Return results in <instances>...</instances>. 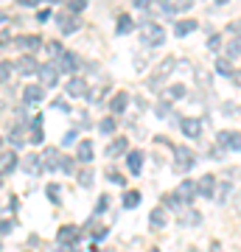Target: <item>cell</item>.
Returning a JSON list of instances; mask_svg holds the SVG:
<instances>
[{"mask_svg": "<svg viewBox=\"0 0 241 252\" xmlns=\"http://www.w3.org/2000/svg\"><path fill=\"white\" fill-rule=\"evenodd\" d=\"M126 146H129V140L126 137H115L112 143L107 146V157H118V154H126Z\"/></svg>", "mask_w": 241, "mask_h": 252, "instance_id": "484cf974", "label": "cell"}, {"mask_svg": "<svg viewBox=\"0 0 241 252\" xmlns=\"http://www.w3.org/2000/svg\"><path fill=\"white\" fill-rule=\"evenodd\" d=\"M76 160L81 162V165H90L93 162V143L90 140H81L79 149H76Z\"/></svg>", "mask_w": 241, "mask_h": 252, "instance_id": "7402d4cb", "label": "cell"}, {"mask_svg": "<svg viewBox=\"0 0 241 252\" xmlns=\"http://www.w3.org/2000/svg\"><path fill=\"white\" fill-rule=\"evenodd\" d=\"M73 143H76V129H70V132L62 137V146H73Z\"/></svg>", "mask_w": 241, "mask_h": 252, "instance_id": "7dc6e473", "label": "cell"}, {"mask_svg": "<svg viewBox=\"0 0 241 252\" xmlns=\"http://www.w3.org/2000/svg\"><path fill=\"white\" fill-rule=\"evenodd\" d=\"M129 31H135V20L129 17V14H121V17H118L115 34H129Z\"/></svg>", "mask_w": 241, "mask_h": 252, "instance_id": "83f0119b", "label": "cell"}, {"mask_svg": "<svg viewBox=\"0 0 241 252\" xmlns=\"http://www.w3.org/2000/svg\"><path fill=\"white\" fill-rule=\"evenodd\" d=\"M99 252H101V250H99ZM107 252H112V250H107Z\"/></svg>", "mask_w": 241, "mask_h": 252, "instance_id": "9f6ffc18", "label": "cell"}, {"mask_svg": "<svg viewBox=\"0 0 241 252\" xmlns=\"http://www.w3.org/2000/svg\"><path fill=\"white\" fill-rule=\"evenodd\" d=\"M93 180H96L93 168H90V165H84V168L79 171V185H81V188H90V185H93Z\"/></svg>", "mask_w": 241, "mask_h": 252, "instance_id": "4dcf8cb0", "label": "cell"}, {"mask_svg": "<svg viewBox=\"0 0 241 252\" xmlns=\"http://www.w3.org/2000/svg\"><path fill=\"white\" fill-rule=\"evenodd\" d=\"M23 171L26 174H31V177H39V174L45 171L42 168V160H39V154H28V157H23Z\"/></svg>", "mask_w": 241, "mask_h": 252, "instance_id": "e0dca14e", "label": "cell"}, {"mask_svg": "<svg viewBox=\"0 0 241 252\" xmlns=\"http://www.w3.org/2000/svg\"><path fill=\"white\" fill-rule=\"evenodd\" d=\"M26 140H28V143H42V140H45V129H42V115H36L34 118V121H31V135H28L26 137Z\"/></svg>", "mask_w": 241, "mask_h": 252, "instance_id": "d6986e66", "label": "cell"}, {"mask_svg": "<svg viewBox=\"0 0 241 252\" xmlns=\"http://www.w3.org/2000/svg\"><path fill=\"white\" fill-rule=\"evenodd\" d=\"M233 70H236V67H233V62L227 56H219V59H216V73H219V76H230L233 79Z\"/></svg>", "mask_w": 241, "mask_h": 252, "instance_id": "4316f807", "label": "cell"}, {"mask_svg": "<svg viewBox=\"0 0 241 252\" xmlns=\"http://www.w3.org/2000/svg\"><path fill=\"white\" fill-rule=\"evenodd\" d=\"M233 81H236V87H241V67L236 73H233Z\"/></svg>", "mask_w": 241, "mask_h": 252, "instance_id": "681fc988", "label": "cell"}, {"mask_svg": "<svg viewBox=\"0 0 241 252\" xmlns=\"http://www.w3.org/2000/svg\"><path fill=\"white\" fill-rule=\"evenodd\" d=\"M143 45H149V48H160L163 42H166V28L157 26V23H146L143 26Z\"/></svg>", "mask_w": 241, "mask_h": 252, "instance_id": "7a4b0ae2", "label": "cell"}, {"mask_svg": "<svg viewBox=\"0 0 241 252\" xmlns=\"http://www.w3.org/2000/svg\"><path fill=\"white\" fill-rule=\"evenodd\" d=\"M104 177H107L112 185H126V177L121 171H115V168H107V171H104Z\"/></svg>", "mask_w": 241, "mask_h": 252, "instance_id": "836d02e7", "label": "cell"}, {"mask_svg": "<svg viewBox=\"0 0 241 252\" xmlns=\"http://www.w3.org/2000/svg\"><path fill=\"white\" fill-rule=\"evenodd\" d=\"M188 95V87L185 84H169V87H166V101H179V98H185Z\"/></svg>", "mask_w": 241, "mask_h": 252, "instance_id": "d4e9b609", "label": "cell"}, {"mask_svg": "<svg viewBox=\"0 0 241 252\" xmlns=\"http://www.w3.org/2000/svg\"><path fill=\"white\" fill-rule=\"evenodd\" d=\"M149 252H160V250H157V247H152V250H149Z\"/></svg>", "mask_w": 241, "mask_h": 252, "instance_id": "f5cc1de1", "label": "cell"}, {"mask_svg": "<svg viewBox=\"0 0 241 252\" xmlns=\"http://www.w3.org/2000/svg\"><path fill=\"white\" fill-rule=\"evenodd\" d=\"M179 129H182L185 137L197 140V137L202 135V121H199V118H182V121H179Z\"/></svg>", "mask_w": 241, "mask_h": 252, "instance_id": "4fadbf2b", "label": "cell"}, {"mask_svg": "<svg viewBox=\"0 0 241 252\" xmlns=\"http://www.w3.org/2000/svg\"><path fill=\"white\" fill-rule=\"evenodd\" d=\"M42 101H45V87L28 84L26 90H23V104H26V107H39Z\"/></svg>", "mask_w": 241, "mask_h": 252, "instance_id": "ba28073f", "label": "cell"}, {"mask_svg": "<svg viewBox=\"0 0 241 252\" xmlns=\"http://www.w3.org/2000/svg\"><path fill=\"white\" fill-rule=\"evenodd\" d=\"M126 107H129V93H115V95H112V101H109L112 115H124Z\"/></svg>", "mask_w": 241, "mask_h": 252, "instance_id": "ac0fdd59", "label": "cell"}, {"mask_svg": "<svg viewBox=\"0 0 241 252\" xmlns=\"http://www.w3.org/2000/svg\"><path fill=\"white\" fill-rule=\"evenodd\" d=\"M191 252H199V250H191Z\"/></svg>", "mask_w": 241, "mask_h": 252, "instance_id": "11a10c76", "label": "cell"}, {"mask_svg": "<svg viewBox=\"0 0 241 252\" xmlns=\"http://www.w3.org/2000/svg\"><path fill=\"white\" fill-rule=\"evenodd\" d=\"M14 227H17V221H11V219H6V221L0 224V233H11Z\"/></svg>", "mask_w": 241, "mask_h": 252, "instance_id": "c3c4849f", "label": "cell"}, {"mask_svg": "<svg viewBox=\"0 0 241 252\" xmlns=\"http://www.w3.org/2000/svg\"><path fill=\"white\" fill-rule=\"evenodd\" d=\"M14 45L23 48V51L31 56L34 51H39V48H42V36H39V34H20V36H14Z\"/></svg>", "mask_w": 241, "mask_h": 252, "instance_id": "8992f818", "label": "cell"}, {"mask_svg": "<svg viewBox=\"0 0 241 252\" xmlns=\"http://www.w3.org/2000/svg\"><path fill=\"white\" fill-rule=\"evenodd\" d=\"M138 205H140V190H126L124 193V207L126 210H135Z\"/></svg>", "mask_w": 241, "mask_h": 252, "instance_id": "f1b7e54d", "label": "cell"}, {"mask_svg": "<svg viewBox=\"0 0 241 252\" xmlns=\"http://www.w3.org/2000/svg\"><path fill=\"white\" fill-rule=\"evenodd\" d=\"M230 140H233V132H227V129H224V132H219V135H216V143L222 146V149H230Z\"/></svg>", "mask_w": 241, "mask_h": 252, "instance_id": "ab89813d", "label": "cell"}, {"mask_svg": "<svg viewBox=\"0 0 241 252\" xmlns=\"http://www.w3.org/2000/svg\"><path fill=\"white\" fill-rule=\"evenodd\" d=\"M171 193H174V199H177L179 205H194V199L199 196V193H197V182H194V180L179 182L177 190H171Z\"/></svg>", "mask_w": 241, "mask_h": 252, "instance_id": "277c9868", "label": "cell"}, {"mask_svg": "<svg viewBox=\"0 0 241 252\" xmlns=\"http://www.w3.org/2000/svg\"><path fill=\"white\" fill-rule=\"evenodd\" d=\"M93 230H87L90 233V238L93 241H101V238H107V233H109V227H104V224H90Z\"/></svg>", "mask_w": 241, "mask_h": 252, "instance_id": "d6a6232c", "label": "cell"}, {"mask_svg": "<svg viewBox=\"0 0 241 252\" xmlns=\"http://www.w3.org/2000/svg\"><path fill=\"white\" fill-rule=\"evenodd\" d=\"M236 56H241V36H239V39H233L230 45H227V59L233 62Z\"/></svg>", "mask_w": 241, "mask_h": 252, "instance_id": "8d00e7d4", "label": "cell"}, {"mask_svg": "<svg viewBox=\"0 0 241 252\" xmlns=\"http://www.w3.org/2000/svg\"><path fill=\"white\" fill-rule=\"evenodd\" d=\"M36 76H39V87H54L56 81H59V70H56V64H54V62L39 64Z\"/></svg>", "mask_w": 241, "mask_h": 252, "instance_id": "5b68a950", "label": "cell"}, {"mask_svg": "<svg viewBox=\"0 0 241 252\" xmlns=\"http://www.w3.org/2000/svg\"><path fill=\"white\" fill-rule=\"evenodd\" d=\"M149 224L154 227V230H163V227H169V210L163 205L152 207V213H149Z\"/></svg>", "mask_w": 241, "mask_h": 252, "instance_id": "9a60e30c", "label": "cell"}, {"mask_svg": "<svg viewBox=\"0 0 241 252\" xmlns=\"http://www.w3.org/2000/svg\"><path fill=\"white\" fill-rule=\"evenodd\" d=\"M87 9V3H84V0H73V3H68V14H73V17H76V14H79V11H84Z\"/></svg>", "mask_w": 241, "mask_h": 252, "instance_id": "f35d334b", "label": "cell"}, {"mask_svg": "<svg viewBox=\"0 0 241 252\" xmlns=\"http://www.w3.org/2000/svg\"><path fill=\"white\" fill-rule=\"evenodd\" d=\"M20 165V157L17 152H3L0 154V177H6V174H11L14 168Z\"/></svg>", "mask_w": 241, "mask_h": 252, "instance_id": "2e32d148", "label": "cell"}, {"mask_svg": "<svg viewBox=\"0 0 241 252\" xmlns=\"http://www.w3.org/2000/svg\"><path fill=\"white\" fill-rule=\"evenodd\" d=\"M154 112H157V118H169V115H174V112H171V101H160V104L154 107Z\"/></svg>", "mask_w": 241, "mask_h": 252, "instance_id": "74e56055", "label": "cell"}, {"mask_svg": "<svg viewBox=\"0 0 241 252\" xmlns=\"http://www.w3.org/2000/svg\"><path fill=\"white\" fill-rule=\"evenodd\" d=\"M0 152H3V135H0Z\"/></svg>", "mask_w": 241, "mask_h": 252, "instance_id": "816d5d0a", "label": "cell"}, {"mask_svg": "<svg viewBox=\"0 0 241 252\" xmlns=\"http://www.w3.org/2000/svg\"><path fill=\"white\" fill-rule=\"evenodd\" d=\"M11 79V64L9 62H0V84H6Z\"/></svg>", "mask_w": 241, "mask_h": 252, "instance_id": "60d3db41", "label": "cell"}, {"mask_svg": "<svg viewBox=\"0 0 241 252\" xmlns=\"http://www.w3.org/2000/svg\"><path fill=\"white\" fill-rule=\"evenodd\" d=\"M191 6H194V3H188V0H182V3H160V11H163V14H171V17H174V14H182V11H188Z\"/></svg>", "mask_w": 241, "mask_h": 252, "instance_id": "cb8c5ba5", "label": "cell"}, {"mask_svg": "<svg viewBox=\"0 0 241 252\" xmlns=\"http://www.w3.org/2000/svg\"><path fill=\"white\" fill-rule=\"evenodd\" d=\"M51 107H54L56 112H70V107H68V101H62V98H56L54 104H51Z\"/></svg>", "mask_w": 241, "mask_h": 252, "instance_id": "f6af8a7d", "label": "cell"}, {"mask_svg": "<svg viewBox=\"0 0 241 252\" xmlns=\"http://www.w3.org/2000/svg\"><path fill=\"white\" fill-rule=\"evenodd\" d=\"M14 70L20 73V76H34L36 70H39V62H36V56H28V54H23L17 59V62L11 64Z\"/></svg>", "mask_w": 241, "mask_h": 252, "instance_id": "9c48e42d", "label": "cell"}, {"mask_svg": "<svg viewBox=\"0 0 241 252\" xmlns=\"http://www.w3.org/2000/svg\"><path fill=\"white\" fill-rule=\"evenodd\" d=\"M230 31H233V34H239V31H241V23H230Z\"/></svg>", "mask_w": 241, "mask_h": 252, "instance_id": "f907efd6", "label": "cell"}, {"mask_svg": "<svg viewBox=\"0 0 241 252\" xmlns=\"http://www.w3.org/2000/svg\"><path fill=\"white\" fill-rule=\"evenodd\" d=\"M107 207H109V196H107V193H101L99 202H96V216H99V213H104Z\"/></svg>", "mask_w": 241, "mask_h": 252, "instance_id": "b9f144b4", "label": "cell"}, {"mask_svg": "<svg viewBox=\"0 0 241 252\" xmlns=\"http://www.w3.org/2000/svg\"><path fill=\"white\" fill-rule=\"evenodd\" d=\"M230 149H233V152H241V135H239V132H233V140H230Z\"/></svg>", "mask_w": 241, "mask_h": 252, "instance_id": "bcb514c9", "label": "cell"}, {"mask_svg": "<svg viewBox=\"0 0 241 252\" xmlns=\"http://www.w3.org/2000/svg\"><path fill=\"white\" fill-rule=\"evenodd\" d=\"M39 160H42V168H48V171H59V160H62V154H59L56 146H48V149L39 154Z\"/></svg>", "mask_w": 241, "mask_h": 252, "instance_id": "8fae6325", "label": "cell"}, {"mask_svg": "<svg viewBox=\"0 0 241 252\" xmlns=\"http://www.w3.org/2000/svg\"><path fill=\"white\" fill-rule=\"evenodd\" d=\"M45 193H48V199H51L54 205H59V202H62V188H59L56 182H51V185L45 188Z\"/></svg>", "mask_w": 241, "mask_h": 252, "instance_id": "1f68e13d", "label": "cell"}, {"mask_svg": "<svg viewBox=\"0 0 241 252\" xmlns=\"http://www.w3.org/2000/svg\"><path fill=\"white\" fill-rule=\"evenodd\" d=\"M79 238H81V230L76 224H65V227H59V233H56V241L62 244V247H68V250H70Z\"/></svg>", "mask_w": 241, "mask_h": 252, "instance_id": "52a82bcc", "label": "cell"}, {"mask_svg": "<svg viewBox=\"0 0 241 252\" xmlns=\"http://www.w3.org/2000/svg\"><path fill=\"white\" fill-rule=\"evenodd\" d=\"M65 93H68L70 98H87V81L81 79V76H73V79L68 81Z\"/></svg>", "mask_w": 241, "mask_h": 252, "instance_id": "5bb4252c", "label": "cell"}, {"mask_svg": "<svg viewBox=\"0 0 241 252\" xmlns=\"http://www.w3.org/2000/svg\"><path fill=\"white\" fill-rule=\"evenodd\" d=\"M59 171H62V174H73V171H76V160L62 154V160H59Z\"/></svg>", "mask_w": 241, "mask_h": 252, "instance_id": "e575fe53", "label": "cell"}, {"mask_svg": "<svg viewBox=\"0 0 241 252\" xmlns=\"http://www.w3.org/2000/svg\"><path fill=\"white\" fill-rule=\"evenodd\" d=\"M0 112H3V104H0Z\"/></svg>", "mask_w": 241, "mask_h": 252, "instance_id": "db71d44e", "label": "cell"}, {"mask_svg": "<svg viewBox=\"0 0 241 252\" xmlns=\"http://www.w3.org/2000/svg\"><path fill=\"white\" fill-rule=\"evenodd\" d=\"M207 48H210V51L216 54V51L222 48V36H219V34H210V39H207Z\"/></svg>", "mask_w": 241, "mask_h": 252, "instance_id": "7bdbcfd3", "label": "cell"}, {"mask_svg": "<svg viewBox=\"0 0 241 252\" xmlns=\"http://www.w3.org/2000/svg\"><path fill=\"white\" fill-rule=\"evenodd\" d=\"M197 28H199L197 20H177V23H174V34H177V36H188V34H194Z\"/></svg>", "mask_w": 241, "mask_h": 252, "instance_id": "603a6c76", "label": "cell"}, {"mask_svg": "<svg viewBox=\"0 0 241 252\" xmlns=\"http://www.w3.org/2000/svg\"><path fill=\"white\" fill-rule=\"evenodd\" d=\"M126 168H129V174H138L143 171V152H129L126 154Z\"/></svg>", "mask_w": 241, "mask_h": 252, "instance_id": "44dd1931", "label": "cell"}, {"mask_svg": "<svg viewBox=\"0 0 241 252\" xmlns=\"http://www.w3.org/2000/svg\"><path fill=\"white\" fill-rule=\"evenodd\" d=\"M56 26H59L62 34H76L79 26H81V20L73 17V14H68V11H59V14H56Z\"/></svg>", "mask_w": 241, "mask_h": 252, "instance_id": "30bf717a", "label": "cell"}, {"mask_svg": "<svg viewBox=\"0 0 241 252\" xmlns=\"http://www.w3.org/2000/svg\"><path fill=\"white\" fill-rule=\"evenodd\" d=\"M216 185H219V182H216L213 174H205V177L197 182V193L205 196V199H216Z\"/></svg>", "mask_w": 241, "mask_h": 252, "instance_id": "7c38bea8", "label": "cell"}, {"mask_svg": "<svg viewBox=\"0 0 241 252\" xmlns=\"http://www.w3.org/2000/svg\"><path fill=\"white\" fill-rule=\"evenodd\" d=\"M9 143L14 146V152H17V149H23V143H26V137H23V129L11 126V132H9Z\"/></svg>", "mask_w": 241, "mask_h": 252, "instance_id": "f546056e", "label": "cell"}, {"mask_svg": "<svg viewBox=\"0 0 241 252\" xmlns=\"http://www.w3.org/2000/svg\"><path fill=\"white\" fill-rule=\"evenodd\" d=\"M48 54L54 56V59H59V54H62V45H59V42H48Z\"/></svg>", "mask_w": 241, "mask_h": 252, "instance_id": "ee69618b", "label": "cell"}, {"mask_svg": "<svg viewBox=\"0 0 241 252\" xmlns=\"http://www.w3.org/2000/svg\"><path fill=\"white\" fill-rule=\"evenodd\" d=\"M99 132L101 135H112V132H115V118H104L99 124Z\"/></svg>", "mask_w": 241, "mask_h": 252, "instance_id": "d590c367", "label": "cell"}, {"mask_svg": "<svg viewBox=\"0 0 241 252\" xmlns=\"http://www.w3.org/2000/svg\"><path fill=\"white\" fill-rule=\"evenodd\" d=\"M194 162H197V157H194V152L188 146H174V171L188 174L194 168Z\"/></svg>", "mask_w": 241, "mask_h": 252, "instance_id": "6da1fadb", "label": "cell"}, {"mask_svg": "<svg viewBox=\"0 0 241 252\" xmlns=\"http://www.w3.org/2000/svg\"><path fill=\"white\" fill-rule=\"evenodd\" d=\"M54 64H56V70H59V73H76V70H81V59H79V54H73V51H62L59 59H54Z\"/></svg>", "mask_w": 241, "mask_h": 252, "instance_id": "3957f363", "label": "cell"}, {"mask_svg": "<svg viewBox=\"0 0 241 252\" xmlns=\"http://www.w3.org/2000/svg\"><path fill=\"white\" fill-rule=\"evenodd\" d=\"M199 224H202V213L194 210V207H188L185 213L179 216V227H199Z\"/></svg>", "mask_w": 241, "mask_h": 252, "instance_id": "ffe728a7", "label": "cell"}]
</instances>
